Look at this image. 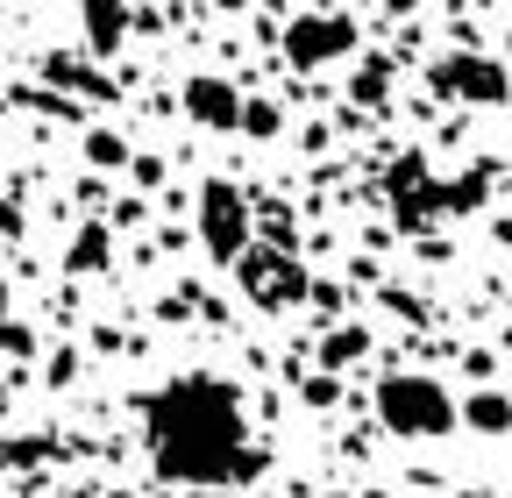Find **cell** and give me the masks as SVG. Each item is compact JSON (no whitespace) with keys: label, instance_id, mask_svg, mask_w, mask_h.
Masks as SVG:
<instances>
[{"label":"cell","instance_id":"cell-13","mask_svg":"<svg viewBox=\"0 0 512 498\" xmlns=\"http://www.w3.org/2000/svg\"><path fill=\"white\" fill-rule=\"evenodd\" d=\"M242 129H256V136H278V107H271V100H249V107H242Z\"/></svg>","mask_w":512,"mask_h":498},{"label":"cell","instance_id":"cell-8","mask_svg":"<svg viewBox=\"0 0 512 498\" xmlns=\"http://www.w3.org/2000/svg\"><path fill=\"white\" fill-rule=\"evenodd\" d=\"M463 420L484 427V434H505V427H512V399H505V392H477V399L463 406Z\"/></svg>","mask_w":512,"mask_h":498},{"label":"cell","instance_id":"cell-14","mask_svg":"<svg viewBox=\"0 0 512 498\" xmlns=\"http://www.w3.org/2000/svg\"><path fill=\"white\" fill-rule=\"evenodd\" d=\"M8 342H29V335H15V328H8V321H0V349H8Z\"/></svg>","mask_w":512,"mask_h":498},{"label":"cell","instance_id":"cell-6","mask_svg":"<svg viewBox=\"0 0 512 498\" xmlns=\"http://www.w3.org/2000/svg\"><path fill=\"white\" fill-rule=\"evenodd\" d=\"M242 107H249V100H242L228 79H192V86H185V114L207 121V129H235Z\"/></svg>","mask_w":512,"mask_h":498},{"label":"cell","instance_id":"cell-3","mask_svg":"<svg viewBox=\"0 0 512 498\" xmlns=\"http://www.w3.org/2000/svg\"><path fill=\"white\" fill-rule=\"evenodd\" d=\"M200 242L214 249L221 264H242V249H249V207L235 185H207L200 193Z\"/></svg>","mask_w":512,"mask_h":498},{"label":"cell","instance_id":"cell-17","mask_svg":"<svg viewBox=\"0 0 512 498\" xmlns=\"http://www.w3.org/2000/svg\"><path fill=\"white\" fill-rule=\"evenodd\" d=\"M221 8H242V0H221Z\"/></svg>","mask_w":512,"mask_h":498},{"label":"cell","instance_id":"cell-18","mask_svg":"<svg viewBox=\"0 0 512 498\" xmlns=\"http://www.w3.org/2000/svg\"><path fill=\"white\" fill-rule=\"evenodd\" d=\"M505 349H512V328H505Z\"/></svg>","mask_w":512,"mask_h":498},{"label":"cell","instance_id":"cell-2","mask_svg":"<svg viewBox=\"0 0 512 498\" xmlns=\"http://www.w3.org/2000/svg\"><path fill=\"white\" fill-rule=\"evenodd\" d=\"M377 420L406 434V442H441L448 427L463 420V406L448 399L441 378H420V370H392V378L377 385Z\"/></svg>","mask_w":512,"mask_h":498},{"label":"cell","instance_id":"cell-11","mask_svg":"<svg viewBox=\"0 0 512 498\" xmlns=\"http://www.w3.org/2000/svg\"><path fill=\"white\" fill-rule=\"evenodd\" d=\"M320 356H328V363H356V356H363V328H335Z\"/></svg>","mask_w":512,"mask_h":498},{"label":"cell","instance_id":"cell-16","mask_svg":"<svg viewBox=\"0 0 512 498\" xmlns=\"http://www.w3.org/2000/svg\"><path fill=\"white\" fill-rule=\"evenodd\" d=\"M192 498H228V491H192Z\"/></svg>","mask_w":512,"mask_h":498},{"label":"cell","instance_id":"cell-7","mask_svg":"<svg viewBox=\"0 0 512 498\" xmlns=\"http://www.w3.org/2000/svg\"><path fill=\"white\" fill-rule=\"evenodd\" d=\"M79 15H86V43L107 57L114 43H121V29H128V8L121 0H79Z\"/></svg>","mask_w":512,"mask_h":498},{"label":"cell","instance_id":"cell-5","mask_svg":"<svg viewBox=\"0 0 512 498\" xmlns=\"http://www.w3.org/2000/svg\"><path fill=\"white\" fill-rule=\"evenodd\" d=\"M434 86L441 93H463V100H505L512 93V79L491 65V57H441V65H434Z\"/></svg>","mask_w":512,"mask_h":498},{"label":"cell","instance_id":"cell-9","mask_svg":"<svg viewBox=\"0 0 512 498\" xmlns=\"http://www.w3.org/2000/svg\"><path fill=\"white\" fill-rule=\"evenodd\" d=\"M50 79H64V86H79V93H93V100H114V86L100 79V72H86V65H72V57H50L43 65Z\"/></svg>","mask_w":512,"mask_h":498},{"label":"cell","instance_id":"cell-1","mask_svg":"<svg viewBox=\"0 0 512 498\" xmlns=\"http://www.w3.org/2000/svg\"><path fill=\"white\" fill-rule=\"evenodd\" d=\"M150 420V456L171 484L192 491H221L235 477L264 470V449H242V406L221 378H178L143 399Z\"/></svg>","mask_w":512,"mask_h":498},{"label":"cell","instance_id":"cell-15","mask_svg":"<svg viewBox=\"0 0 512 498\" xmlns=\"http://www.w3.org/2000/svg\"><path fill=\"white\" fill-rule=\"evenodd\" d=\"M8 228H15V214H8V207H0V235H8Z\"/></svg>","mask_w":512,"mask_h":498},{"label":"cell","instance_id":"cell-12","mask_svg":"<svg viewBox=\"0 0 512 498\" xmlns=\"http://www.w3.org/2000/svg\"><path fill=\"white\" fill-rule=\"evenodd\" d=\"M86 157L114 171V164H128V143H121V136H86Z\"/></svg>","mask_w":512,"mask_h":498},{"label":"cell","instance_id":"cell-10","mask_svg":"<svg viewBox=\"0 0 512 498\" xmlns=\"http://www.w3.org/2000/svg\"><path fill=\"white\" fill-rule=\"evenodd\" d=\"M64 264H72V271H100L107 264V228H86L72 249H64Z\"/></svg>","mask_w":512,"mask_h":498},{"label":"cell","instance_id":"cell-4","mask_svg":"<svg viewBox=\"0 0 512 498\" xmlns=\"http://www.w3.org/2000/svg\"><path fill=\"white\" fill-rule=\"evenodd\" d=\"M356 43V29L342 22V15H306V22H292L285 29V57L306 72V65H328V57H342Z\"/></svg>","mask_w":512,"mask_h":498}]
</instances>
